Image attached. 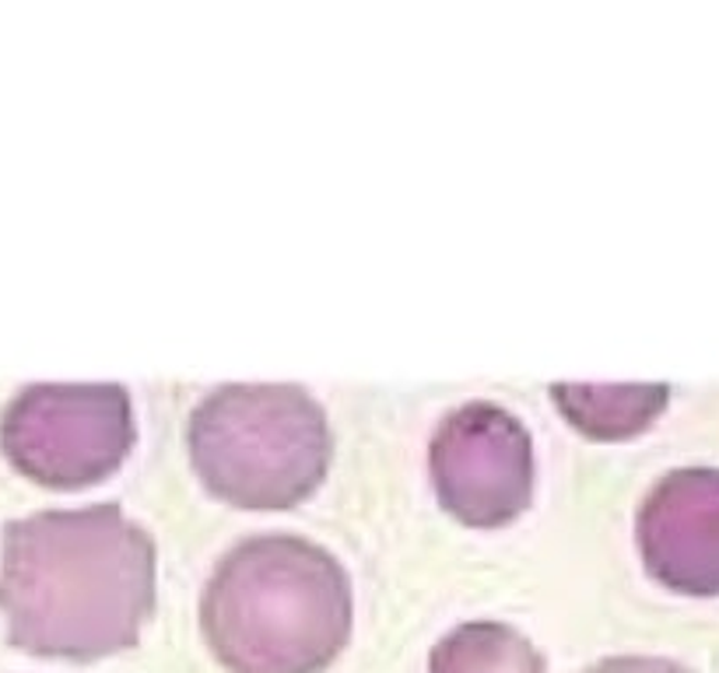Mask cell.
I'll return each instance as SVG.
<instances>
[{"label": "cell", "instance_id": "1", "mask_svg": "<svg viewBox=\"0 0 719 673\" xmlns=\"http://www.w3.org/2000/svg\"><path fill=\"white\" fill-rule=\"evenodd\" d=\"M8 642L39 660L95 663L138 646L155 614V544L120 505L14 519L0 558Z\"/></svg>", "mask_w": 719, "mask_h": 673}, {"label": "cell", "instance_id": "2", "mask_svg": "<svg viewBox=\"0 0 719 673\" xmlns=\"http://www.w3.org/2000/svg\"><path fill=\"white\" fill-rule=\"evenodd\" d=\"M351 621L344 565L292 533L236 544L200 597V631L228 673H323L344 652Z\"/></svg>", "mask_w": 719, "mask_h": 673}, {"label": "cell", "instance_id": "3", "mask_svg": "<svg viewBox=\"0 0 719 673\" xmlns=\"http://www.w3.org/2000/svg\"><path fill=\"white\" fill-rule=\"evenodd\" d=\"M190 463L214 498L236 509H292L330 470L323 408L298 386H222L187 425Z\"/></svg>", "mask_w": 719, "mask_h": 673}, {"label": "cell", "instance_id": "4", "mask_svg": "<svg viewBox=\"0 0 719 673\" xmlns=\"http://www.w3.org/2000/svg\"><path fill=\"white\" fill-rule=\"evenodd\" d=\"M0 449L22 477L57 492L106 481L133 449L123 386H28L0 417Z\"/></svg>", "mask_w": 719, "mask_h": 673}, {"label": "cell", "instance_id": "5", "mask_svg": "<svg viewBox=\"0 0 719 673\" xmlns=\"http://www.w3.org/2000/svg\"><path fill=\"white\" fill-rule=\"evenodd\" d=\"M432 484L449 516L495 530L527 512L533 446L523 421L498 403H463L432 435Z\"/></svg>", "mask_w": 719, "mask_h": 673}, {"label": "cell", "instance_id": "6", "mask_svg": "<svg viewBox=\"0 0 719 673\" xmlns=\"http://www.w3.org/2000/svg\"><path fill=\"white\" fill-rule=\"evenodd\" d=\"M639 554L660 586L719 597V470L688 467L660 477L639 509Z\"/></svg>", "mask_w": 719, "mask_h": 673}, {"label": "cell", "instance_id": "7", "mask_svg": "<svg viewBox=\"0 0 719 673\" xmlns=\"http://www.w3.org/2000/svg\"><path fill=\"white\" fill-rule=\"evenodd\" d=\"M555 408L587 439L617 442L646 432L663 414L671 390L667 386H593L558 382L551 390Z\"/></svg>", "mask_w": 719, "mask_h": 673}, {"label": "cell", "instance_id": "8", "mask_svg": "<svg viewBox=\"0 0 719 673\" xmlns=\"http://www.w3.org/2000/svg\"><path fill=\"white\" fill-rule=\"evenodd\" d=\"M428 673H547V663L512 625L467 621L432 649Z\"/></svg>", "mask_w": 719, "mask_h": 673}, {"label": "cell", "instance_id": "9", "mask_svg": "<svg viewBox=\"0 0 719 673\" xmlns=\"http://www.w3.org/2000/svg\"><path fill=\"white\" fill-rule=\"evenodd\" d=\"M582 673H692L688 666H681L677 660H667V656H608Z\"/></svg>", "mask_w": 719, "mask_h": 673}]
</instances>
